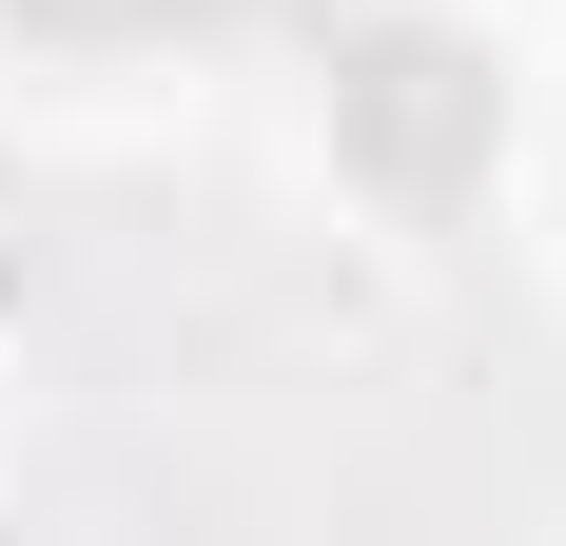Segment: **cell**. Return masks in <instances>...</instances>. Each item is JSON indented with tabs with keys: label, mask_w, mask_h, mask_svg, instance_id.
<instances>
[{
	"label": "cell",
	"mask_w": 566,
	"mask_h": 546,
	"mask_svg": "<svg viewBox=\"0 0 566 546\" xmlns=\"http://www.w3.org/2000/svg\"><path fill=\"white\" fill-rule=\"evenodd\" d=\"M20 40H234V20H293V0H0Z\"/></svg>",
	"instance_id": "obj_2"
},
{
	"label": "cell",
	"mask_w": 566,
	"mask_h": 546,
	"mask_svg": "<svg viewBox=\"0 0 566 546\" xmlns=\"http://www.w3.org/2000/svg\"><path fill=\"white\" fill-rule=\"evenodd\" d=\"M333 137L391 196H469L489 137H509V78L450 40V20H333Z\"/></svg>",
	"instance_id": "obj_1"
}]
</instances>
